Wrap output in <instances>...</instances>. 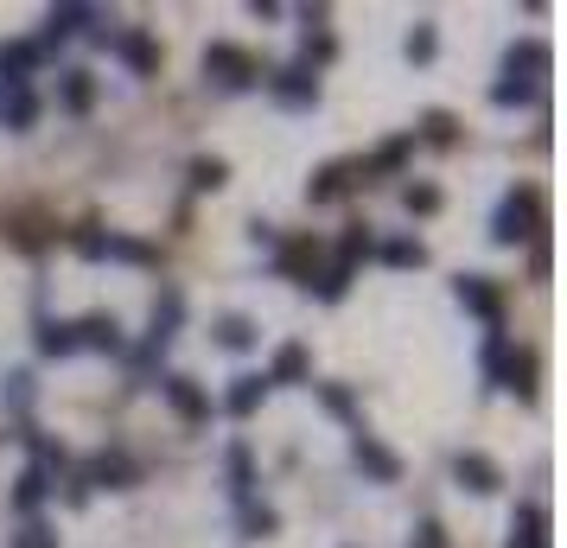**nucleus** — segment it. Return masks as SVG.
<instances>
[{
	"mask_svg": "<svg viewBox=\"0 0 567 548\" xmlns=\"http://www.w3.org/2000/svg\"><path fill=\"white\" fill-rule=\"evenodd\" d=\"M536 224H542V198L536 192H510L491 236H497V243H523V236H536Z\"/></svg>",
	"mask_w": 567,
	"mask_h": 548,
	"instance_id": "1",
	"label": "nucleus"
},
{
	"mask_svg": "<svg viewBox=\"0 0 567 548\" xmlns=\"http://www.w3.org/2000/svg\"><path fill=\"white\" fill-rule=\"evenodd\" d=\"M204 71L217 77V90H249V83H255V58H249V51H236V45H211V51H204Z\"/></svg>",
	"mask_w": 567,
	"mask_h": 548,
	"instance_id": "2",
	"label": "nucleus"
},
{
	"mask_svg": "<svg viewBox=\"0 0 567 548\" xmlns=\"http://www.w3.org/2000/svg\"><path fill=\"white\" fill-rule=\"evenodd\" d=\"M268 90H274V96H281V102H287V109H306V102H313V96H319V77H313V71H306V64H287V71H274V77H268Z\"/></svg>",
	"mask_w": 567,
	"mask_h": 548,
	"instance_id": "3",
	"label": "nucleus"
},
{
	"mask_svg": "<svg viewBox=\"0 0 567 548\" xmlns=\"http://www.w3.org/2000/svg\"><path fill=\"white\" fill-rule=\"evenodd\" d=\"M351 459L376 478V485H395V478H402V459H395L389 447H376L370 434H357V440H351Z\"/></svg>",
	"mask_w": 567,
	"mask_h": 548,
	"instance_id": "4",
	"label": "nucleus"
},
{
	"mask_svg": "<svg viewBox=\"0 0 567 548\" xmlns=\"http://www.w3.org/2000/svg\"><path fill=\"white\" fill-rule=\"evenodd\" d=\"M459 306H472V313L491 319V332H497V313H504V306H497V287L485 274H459Z\"/></svg>",
	"mask_w": 567,
	"mask_h": 548,
	"instance_id": "5",
	"label": "nucleus"
},
{
	"mask_svg": "<svg viewBox=\"0 0 567 548\" xmlns=\"http://www.w3.org/2000/svg\"><path fill=\"white\" fill-rule=\"evenodd\" d=\"M160 389H166V402H173L185 421H204V415H211V402H204V389L192 383V376H166Z\"/></svg>",
	"mask_w": 567,
	"mask_h": 548,
	"instance_id": "6",
	"label": "nucleus"
},
{
	"mask_svg": "<svg viewBox=\"0 0 567 548\" xmlns=\"http://www.w3.org/2000/svg\"><path fill=\"white\" fill-rule=\"evenodd\" d=\"M510 548H548V517L536 504H517V517H510Z\"/></svg>",
	"mask_w": 567,
	"mask_h": 548,
	"instance_id": "7",
	"label": "nucleus"
},
{
	"mask_svg": "<svg viewBox=\"0 0 567 548\" xmlns=\"http://www.w3.org/2000/svg\"><path fill=\"white\" fill-rule=\"evenodd\" d=\"M77 345L90 351H122V325H115V313H90L77 325Z\"/></svg>",
	"mask_w": 567,
	"mask_h": 548,
	"instance_id": "8",
	"label": "nucleus"
},
{
	"mask_svg": "<svg viewBox=\"0 0 567 548\" xmlns=\"http://www.w3.org/2000/svg\"><path fill=\"white\" fill-rule=\"evenodd\" d=\"M504 71H510V83H529V90H536V77L548 71V51L542 45H510Z\"/></svg>",
	"mask_w": 567,
	"mask_h": 548,
	"instance_id": "9",
	"label": "nucleus"
},
{
	"mask_svg": "<svg viewBox=\"0 0 567 548\" xmlns=\"http://www.w3.org/2000/svg\"><path fill=\"white\" fill-rule=\"evenodd\" d=\"M453 478H459L466 491H497V466H491L485 453H459V459H453Z\"/></svg>",
	"mask_w": 567,
	"mask_h": 548,
	"instance_id": "10",
	"label": "nucleus"
},
{
	"mask_svg": "<svg viewBox=\"0 0 567 548\" xmlns=\"http://www.w3.org/2000/svg\"><path fill=\"white\" fill-rule=\"evenodd\" d=\"M115 51H122V58H128L141 77H153V71H160V45H153L147 32H122V39H115Z\"/></svg>",
	"mask_w": 567,
	"mask_h": 548,
	"instance_id": "11",
	"label": "nucleus"
},
{
	"mask_svg": "<svg viewBox=\"0 0 567 548\" xmlns=\"http://www.w3.org/2000/svg\"><path fill=\"white\" fill-rule=\"evenodd\" d=\"M45 58V45H7L0 51V83H26V71Z\"/></svg>",
	"mask_w": 567,
	"mask_h": 548,
	"instance_id": "12",
	"label": "nucleus"
},
{
	"mask_svg": "<svg viewBox=\"0 0 567 548\" xmlns=\"http://www.w3.org/2000/svg\"><path fill=\"white\" fill-rule=\"evenodd\" d=\"M491 376H497V383H510V389H523V396H529V389H536V383H529V376H536V357H529V351H517V357H510V351H504V357H497V370H491Z\"/></svg>",
	"mask_w": 567,
	"mask_h": 548,
	"instance_id": "13",
	"label": "nucleus"
},
{
	"mask_svg": "<svg viewBox=\"0 0 567 548\" xmlns=\"http://www.w3.org/2000/svg\"><path fill=\"white\" fill-rule=\"evenodd\" d=\"M83 26H96V7H51L45 39H71V32H83Z\"/></svg>",
	"mask_w": 567,
	"mask_h": 548,
	"instance_id": "14",
	"label": "nucleus"
},
{
	"mask_svg": "<svg viewBox=\"0 0 567 548\" xmlns=\"http://www.w3.org/2000/svg\"><path fill=\"white\" fill-rule=\"evenodd\" d=\"M39 351H45V357H71V351H77V325L45 319V325H39Z\"/></svg>",
	"mask_w": 567,
	"mask_h": 548,
	"instance_id": "15",
	"label": "nucleus"
},
{
	"mask_svg": "<svg viewBox=\"0 0 567 548\" xmlns=\"http://www.w3.org/2000/svg\"><path fill=\"white\" fill-rule=\"evenodd\" d=\"M90 96H96V83H90V71H64V83H58V102L71 115H83L90 109Z\"/></svg>",
	"mask_w": 567,
	"mask_h": 548,
	"instance_id": "16",
	"label": "nucleus"
},
{
	"mask_svg": "<svg viewBox=\"0 0 567 548\" xmlns=\"http://www.w3.org/2000/svg\"><path fill=\"white\" fill-rule=\"evenodd\" d=\"M268 396V376H236V389H230V415H255Z\"/></svg>",
	"mask_w": 567,
	"mask_h": 548,
	"instance_id": "17",
	"label": "nucleus"
},
{
	"mask_svg": "<svg viewBox=\"0 0 567 548\" xmlns=\"http://www.w3.org/2000/svg\"><path fill=\"white\" fill-rule=\"evenodd\" d=\"M45 491H51V485H45V466H26L20 485H13V510H39Z\"/></svg>",
	"mask_w": 567,
	"mask_h": 548,
	"instance_id": "18",
	"label": "nucleus"
},
{
	"mask_svg": "<svg viewBox=\"0 0 567 548\" xmlns=\"http://www.w3.org/2000/svg\"><path fill=\"white\" fill-rule=\"evenodd\" d=\"M300 376H306V345H281V351H274L268 383H300Z\"/></svg>",
	"mask_w": 567,
	"mask_h": 548,
	"instance_id": "19",
	"label": "nucleus"
},
{
	"mask_svg": "<svg viewBox=\"0 0 567 548\" xmlns=\"http://www.w3.org/2000/svg\"><path fill=\"white\" fill-rule=\"evenodd\" d=\"M128 453H96V466H90V485H128Z\"/></svg>",
	"mask_w": 567,
	"mask_h": 548,
	"instance_id": "20",
	"label": "nucleus"
},
{
	"mask_svg": "<svg viewBox=\"0 0 567 548\" xmlns=\"http://www.w3.org/2000/svg\"><path fill=\"white\" fill-rule=\"evenodd\" d=\"M217 345H223V351H249V345H255V325H249V319H223V325H217Z\"/></svg>",
	"mask_w": 567,
	"mask_h": 548,
	"instance_id": "21",
	"label": "nucleus"
},
{
	"mask_svg": "<svg viewBox=\"0 0 567 548\" xmlns=\"http://www.w3.org/2000/svg\"><path fill=\"white\" fill-rule=\"evenodd\" d=\"M357 255H370V230L364 224L345 230V243H338V268H357Z\"/></svg>",
	"mask_w": 567,
	"mask_h": 548,
	"instance_id": "22",
	"label": "nucleus"
},
{
	"mask_svg": "<svg viewBox=\"0 0 567 548\" xmlns=\"http://www.w3.org/2000/svg\"><path fill=\"white\" fill-rule=\"evenodd\" d=\"M338 192H345V166H325V173H319L313 185H306V198H313V204H325V198H338Z\"/></svg>",
	"mask_w": 567,
	"mask_h": 548,
	"instance_id": "23",
	"label": "nucleus"
},
{
	"mask_svg": "<svg viewBox=\"0 0 567 548\" xmlns=\"http://www.w3.org/2000/svg\"><path fill=\"white\" fill-rule=\"evenodd\" d=\"M0 402H7L13 415H26V402H32V376H26V370H13V376H7V389H0Z\"/></svg>",
	"mask_w": 567,
	"mask_h": 548,
	"instance_id": "24",
	"label": "nucleus"
},
{
	"mask_svg": "<svg viewBox=\"0 0 567 548\" xmlns=\"http://www.w3.org/2000/svg\"><path fill=\"white\" fill-rule=\"evenodd\" d=\"M383 255H389V262H395V268H421V262H427V249L415 243V236H395V243H389Z\"/></svg>",
	"mask_w": 567,
	"mask_h": 548,
	"instance_id": "25",
	"label": "nucleus"
},
{
	"mask_svg": "<svg viewBox=\"0 0 567 548\" xmlns=\"http://www.w3.org/2000/svg\"><path fill=\"white\" fill-rule=\"evenodd\" d=\"M249 485H255V472H249V447H230V491H236V498H249Z\"/></svg>",
	"mask_w": 567,
	"mask_h": 548,
	"instance_id": "26",
	"label": "nucleus"
},
{
	"mask_svg": "<svg viewBox=\"0 0 567 548\" xmlns=\"http://www.w3.org/2000/svg\"><path fill=\"white\" fill-rule=\"evenodd\" d=\"M223 179H230V166H223V160H192V185H198V192H217Z\"/></svg>",
	"mask_w": 567,
	"mask_h": 548,
	"instance_id": "27",
	"label": "nucleus"
},
{
	"mask_svg": "<svg viewBox=\"0 0 567 548\" xmlns=\"http://www.w3.org/2000/svg\"><path fill=\"white\" fill-rule=\"evenodd\" d=\"M13 548H58V529H45V523H26L20 536H13Z\"/></svg>",
	"mask_w": 567,
	"mask_h": 548,
	"instance_id": "28",
	"label": "nucleus"
},
{
	"mask_svg": "<svg viewBox=\"0 0 567 548\" xmlns=\"http://www.w3.org/2000/svg\"><path fill=\"white\" fill-rule=\"evenodd\" d=\"M402 204H408V211H440V192H434V185H408V192H402Z\"/></svg>",
	"mask_w": 567,
	"mask_h": 548,
	"instance_id": "29",
	"label": "nucleus"
},
{
	"mask_svg": "<svg viewBox=\"0 0 567 548\" xmlns=\"http://www.w3.org/2000/svg\"><path fill=\"white\" fill-rule=\"evenodd\" d=\"M408 58H415V64L434 58V26H415V32H408Z\"/></svg>",
	"mask_w": 567,
	"mask_h": 548,
	"instance_id": "30",
	"label": "nucleus"
},
{
	"mask_svg": "<svg viewBox=\"0 0 567 548\" xmlns=\"http://www.w3.org/2000/svg\"><path fill=\"white\" fill-rule=\"evenodd\" d=\"M306 58H332V32H313V26H306Z\"/></svg>",
	"mask_w": 567,
	"mask_h": 548,
	"instance_id": "31",
	"label": "nucleus"
},
{
	"mask_svg": "<svg viewBox=\"0 0 567 548\" xmlns=\"http://www.w3.org/2000/svg\"><path fill=\"white\" fill-rule=\"evenodd\" d=\"M427 141H453V115H440V109L427 115Z\"/></svg>",
	"mask_w": 567,
	"mask_h": 548,
	"instance_id": "32",
	"label": "nucleus"
},
{
	"mask_svg": "<svg viewBox=\"0 0 567 548\" xmlns=\"http://www.w3.org/2000/svg\"><path fill=\"white\" fill-rule=\"evenodd\" d=\"M274 523H281V517H274V510H268V504H262V510H249V536H268V529H274Z\"/></svg>",
	"mask_w": 567,
	"mask_h": 548,
	"instance_id": "33",
	"label": "nucleus"
},
{
	"mask_svg": "<svg viewBox=\"0 0 567 548\" xmlns=\"http://www.w3.org/2000/svg\"><path fill=\"white\" fill-rule=\"evenodd\" d=\"M408 548H446V542H440V523H421V529H415V542H408Z\"/></svg>",
	"mask_w": 567,
	"mask_h": 548,
	"instance_id": "34",
	"label": "nucleus"
}]
</instances>
